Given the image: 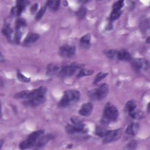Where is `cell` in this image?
Masks as SVG:
<instances>
[{
    "label": "cell",
    "mask_w": 150,
    "mask_h": 150,
    "mask_svg": "<svg viewBox=\"0 0 150 150\" xmlns=\"http://www.w3.org/2000/svg\"><path fill=\"white\" fill-rule=\"evenodd\" d=\"M80 99V93L77 90L69 89L66 90L58 103L60 108H66L78 102Z\"/></svg>",
    "instance_id": "6da1fadb"
},
{
    "label": "cell",
    "mask_w": 150,
    "mask_h": 150,
    "mask_svg": "<svg viewBox=\"0 0 150 150\" xmlns=\"http://www.w3.org/2000/svg\"><path fill=\"white\" fill-rule=\"evenodd\" d=\"M118 115L119 112L117 108L110 103H107L104 109L101 120V122L104 124H108L110 122H115L117 120Z\"/></svg>",
    "instance_id": "7a4b0ae2"
},
{
    "label": "cell",
    "mask_w": 150,
    "mask_h": 150,
    "mask_svg": "<svg viewBox=\"0 0 150 150\" xmlns=\"http://www.w3.org/2000/svg\"><path fill=\"white\" fill-rule=\"evenodd\" d=\"M44 131L39 129L29 134L23 141L19 144V148L21 149H26L33 148L35 146L39 138L43 135Z\"/></svg>",
    "instance_id": "3957f363"
},
{
    "label": "cell",
    "mask_w": 150,
    "mask_h": 150,
    "mask_svg": "<svg viewBox=\"0 0 150 150\" xmlns=\"http://www.w3.org/2000/svg\"><path fill=\"white\" fill-rule=\"evenodd\" d=\"M109 86L106 83L101 84L97 88L89 92L90 97L94 100H102L108 94Z\"/></svg>",
    "instance_id": "277c9868"
},
{
    "label": "cell",
    "mask_w": 150,
    "mask_h": 150,
    "mask_svg": "<svg viewBox=\"0 0 150 150\" xmlns=\"http://www.w3.org/2000/svg\"><path fill=\"white\" fill-rule=\"evenodd\" d=\"M82 66L77 63H73L69 65H66L63 66L61 69H60L59 72V75L62 78L68 77L73 76L77 70L81 69Z\"/></svg>",
    "instance_id": "5b68a950"
},
{
    "label": "cell",
    "mask_w": 150,
    "mask_h": 150,
    "mask_svg": "<svg viewBox=\"0 0 150 150\" xmlns=\"http://www.w3.org/2000/svg\"><path fill=\"white\" fill-rule=\"evenodd\" d=\"M122 133L121 128H118L114 130H110L108 133L103 138V142L104 144L110 143L120 139Z\"/></svg>",
    "instance_id": "8992f818"
},
{
    "label": "cell",
    "mask_w": 150,
    "mask_h": 150,
    "mask_svg": "<svg viewBox=\"0 0 150 150\" xmlns=\"http://www.w3.org/2000/svg\"><path fill=\"white\" fill-rule=\"evenodd\" d=\"M66 131L70 134H74L77 133H85L87 131V128L86 126L83 124H67L65 127Z\"/></svg>",
    "instance_id": "52a82bcc"
},
{
    "label": "cell",
    "mask_w": 150,
    "mask_h": 150,
    "mask_svg": "<svg viewBox=\"0 0 150 150\" xmlns=\"http://www.w3.org/2000/svg\"><path fill=\"white\" fill-rule=\"evenodd\" d=\"M76 48L73 45H64L60 47L59 53L60 56L64 58H70L76 54Z\"/></svg>",
    "instance_id": "ba28073f"
},
{
    "label": "cell",
    "mask_w": 150,
    "mask_h": 150,
    "mask_svg": "<svg viewBox=\"0 0 150 150\" xmlns=\"http://www.w3.org/2000/svg\"><path fill=\"white\" fill-rule=\"evenodd\" d=\"M131 64L132 69L137 72H139L142 70H146L149 66L148 62L146 60L141 58L132 59Z\"/></svg>",
    "instance_id": "9c48e42d"
},
{
    "label": "cell",
    "mask_w": 150,
    "mask_h": 150,
    "mask_svg": "<svg viewBox=\"0 0 150 150\" xmlns=\"http://www.w3.org/2000/svg\"><path fill=\"white\" fill-rule=\"evenodd\" d=\"M29 3V2L27 1H17L16 5L13 6L11 9V14L15 16H19Z\"/></svg>",
    "instance_id": "30bf717a"
},
{
    "label": "cell",
    "mask_w": 150,
    "mask_h": 150,
    "mask_svg": "<svg viewBox=\"0 0 150 150\" xmlns=\"http://www.w3.org/2000/svg\"><path fill=\"white\" fill-rule=\"evenodd\" d=\"M2 33L10 42H15V34L11 25L5 23L2 28Z\"/></svg>",
    "instance_id": "8fae6325"
},
{
    "label": "cell",
    "mask_w": 150,
    "mask_h": 150,
    "mask_svg": "<svg viewBox=\"0 0 150 150\" xmlns=\"http://www.w3.org/2000/svg\"><path fill=\"white\" fill-rule=\"evenodd\" d=\"M46 92L47 88L44 86H40L33 90H30L27 100L36 97H45Z\"/></svg>",
    "instance_id": "7c38bea8"
},
{
    "label": "cell",
    "mask_w": 150,
    "mask_h": 150,
    "mask_svg": "<svg viewBox=\"0 0 150 150\" xmlns=\"http://www.w3.org/2000/svg\"><path fill=\"white\" fill-rule=\"evenodd\" d=\"M45 101V97H36L31 99L26 100L23 104L26 107H35L43 104Z\"/></svg>",
    "instance_id": "4fadbf2b"
},
{
    "label": "cell",
    "mask_w": 150,
    "mask_h": 150,
    "mask_svg": "<svg viewBox=\"0 0 150 150\" xmlns=\"http://www.w3.org/2000/svg\"><path fill=\"white\" fill-rule=\"evenodd\" d=\"M53 136L52 134H47V135H42L38 141H37L35 145V148L39 149L44 146L46 144H47L50 140L53 139Z\"/></svg>",
    "instance_id": "5bb4252c"
},
{
    "label": "cell",
    "mask_w": 150,
    "mask_h": 150,
    "mask_svg": "<svg viewBox=\"0 0 150 150\" xmlns=\"http://www.w3.org/2000/svg\"><path fill=\"white\" fill-rule=\"evenodd\" d=\"M93 106L91 103H86L81 105L80 109L79 111V113L82 116L87 117L91 114L93 111Z\"/></svg>",
    "instance_id": "9a60e30c"
},
{
    "label": "cell",
    "mask_w": 150,
    "mask_h": 150,
    "mask_svg": "<svg viewBox=\"0 0 150 150\" xmlns=\"http://www.w3.org/2000/svg\"><path fill=\"white\" fill-rule=\"evenodd\" d=\"M40 36L39 34L35 33H29L25 37L23 43L25 46H29L35 43L39 40Z\"/></svg>",
    "instance_id": "2e32d148"
},
{
    "label": "cell",
    "mask_w": 150,
    "mask_h": 150,
    "mask_svg": "<svg viewBox=\"0 0 150 150\" xmlns=\"http://www.w3.org/2000/svg\"><path fill=\"white\" fill-rule=\"evenodd\" d=\"M117 60L131 62L132 60V56L131 54L127 50L122 49L118 51Z\"/></svg>",
    "instance_id": "e0dca14e"
},
{
    "label": "cell",
    "mask_w": 150,
    "mask_h": 150,
    "mask_svg": "<svg viewBox=\"0 0 150 150\" xmlns=\"http://www.w3.org/2000/svg\"><path fill=\"white\" fill-rule=\"evenodd\" d=\"M59 67L53 63H50L48 64L46 67V74L49 77H53L57 74H59Z\"/></svg>",
    "instance_id": "ac0fdd59"
},
{
    "label": "cell",
    "mask_w": 150,
    "mask_h": 150,
    "mask_svg": "<svg viewBox=\"0 0 150 150\" xmlns=\"http://www.w3.org/2000/svg\"><path fill=\"white\" fill-rule=\"evenodd\" d=\"M139 125L138 123H131L125 129V133L129 135L134 136L138 132Z\"/></svg>",
    "instance_id": "d6986e66"
},
{
    "label": "cell",
    "mask_w": 150,
    "mask_h": 150,
    "mask_svg": "<svg viewBox=\"0 0 150 150\" xmlns=\"http://www.w3.org/2000/svg\"><path fill=\"white\" fill-rule=\"evenodd\" d=\"M90 41H91V35L90 33H87L81 38L80 40V43L81 47L86 48L90 46Z\"/></svg>",
    "instance_id": "ffe728a7"
},
{
    "label": "cell",
    "mask_w": 150,
    "mask_h": 150,
    "mask_svg": "<svg viewBox=\"0 0 150 150\" xmlns=\"http://www.w3.org/2000/svg\"><path fill=\"white\" fill-rule=\"evenodd\" d=\"M128 114L132 118L135 120H140L143 118L144 117V112L141 110H137V108L135 109L134 111H131V112L128 113Z\"/></svg>",
    "instance_id": "44dd1931"
},
{
    "label": "cell",
    "mask_w": 150,
    "mask_h": 150,
    "mask_svg": "<svg viewBox=\"0 0 150 150\" xmlns=\"http://www.w3.org/2000/svg\"><path fill=\"white\" fill-rule=\"evenodd\" d=\"M60 1H47L46 3V5L52 11H56L60 6Z\"/></svg>",
    "instance_id": "7402d4cb"
},
{
    "label": "cell",
    "mask_w": 150,
    "mask_h": 150,
    "mask_svg": "<svg viewBox=\"0 0 150 150\" xmlns=\"http://www.w3.org/2000/svg\"><path fill=\"white\" fill-rule=\"evenodd\" d=\"M136 108H137V104L134 100H131L126 103L125 105V110L128 113L131 112V111H134Z\"/></svg>",
    "instance_id": "603a6c76"
},
{
    "label": "cell",
    "mask_w": 150,
    "mask_h": 150,
    "mask_svg": "<svg viewBox=\"0 0 150 150\" xmlns=\"http://www.w3.org/2000/svg\"><path fill=\"white\" fill-rule=\"evenodd\" d=\"M109 129L103 127H100V126H97L96 128V134L101 137V138H104L109 132Z\"/></svg>",
    "instance_id": "cb8c5ba5"
},
{
    "label": "cell",
    "mask_w": 150,
    "mask_h": 150,
    "mask_svg": "<svg viewBox=\"0 0 150 150\" xmlns=\"http://www.w3.org/2000/svg\"><path fill=\"white\" fill-rule=\"evenodd\" d=\"M94 73V71L93 70L90 69H87L85 68H81L80 69L78 74H77V77L80 78L84 76H90Z\"/></svg>",
    "instance_id": "d4e9b609"
},
{
    "label": "cell",
    "mask_w": 150,
    "mask_h": 150,
    "mask_svg": "<svg viewBox=\"0 0 150 150\" xmlns=\"http://www.w3.org/2000/svg\"><path fill=\"white\" fill-rule=\"evenodd\" d=\"M30 90H23L19 93H17L14 96V97L16 99H25L27 100Z\"/></svg>",
    "instance_id": "484cf974"
},
{
    "label": "cell",
    "mask_w": 150,
    "mask_h": 150,
    "mask_svg": "<svg viewBox=\"0 0 150 150\" xmlns=\"http://www.w3.org/2000/svg\"><path fill=\"white\" fill-rule=\"evenodd\" d=\"M122 13L121 10L119 9H112L110 16V21L111 22L114 21L115 20L118 19Z\"/></svg>",
    "instance_id": "4316f807"
},
{
    "label": "cell",
    "mask_w": 150,
    "mask_h": 150,
    "mask_svg": "<svg viewBox=\"0 0 150 150\" xmlns=\"http://www.w3.org/2000/svg\"><path fill=\"white\" fill-rule=\"evenodd\" d=\"M118 50L117 49H110L105 52V56L111 59H117V54Z\"/></svg>",
    "instance_id": "83f0119b"
},
{
    "label": "cell",
    "mask_w": 150,
    "mask_h": 150,
    "mask_svg": "<svg viewBox=\"0 0 150 150\" xmlns=\"http://www.w3.org/2000/svg\"><path fill=\"white\" fill-rule=\"evenodd\" d=\"M26 21L25 19L19 18L15 22V28H25L26 26Z\"/></svg>",
    "instance_id": "f1b7e54d"
},
{
    "label": "cell",
    "mask_w": 150,
    "mask_h": 150,
    "mask_svg": "<svg viewBox=\"0 0 150 150\" xmlns=\"http://www.w3.org/2000/svg\"><path fill=\"white\" fill-rule=\"evenodd\" d=\"M87 13V9L84 6H81L76 12V15L79 19H83Z\"/></svg>",
    "instance_id": "f546056e"
},
{
    "label": "cell",
    "mask_w": 150,
    "mask_h": 150,
    "mask_svg": "<svg viewBox=\"0 0 150 150\" xmlns=\"http://www.w3.org/2000/svg\"><path fill=\"white\" fill-rule=\"evenodd\" d=\"M107 75H108V73H103V72L98 73L96 75V77H95V79L94 80L93 83L94 84H97L100 81H101L103 79H104Z\"/></svg>",
    "instance_id": "4dcf8cb0"
},
{
    "label": "cell",
    "mask_w": 150,
    "mask_h": 150,
    "mask_svg": "<svg viewBox=\"0 0 150 150\" xmlns=\"http://www.w3.org/2000/svg\"><path fill=\"white\" fill-rule=\"evenodd\" d=\"M46 7L43 6L38 11V12L36 13V14L35 15L36 21H39L43 17V16L44 15V14L46 12Z\"/></svg>",
    "instance_id": "1f68e13d"
},
{
    "label": "cell",
    "mask_w": 150,
    "mask_h": 150,
    "mask_svg": "<svg viewBox=\"0 0 150 150\" xmlns=\"http://www.w3.org/2000/svg\"><path fill=\"white\" fill-rule=\"evenodd\" d=\"M17 77H18V80H19L22 82H23V83H28L30 81V78L26 77L22 73H21L19 71H18V72H17Z\"/></svg>",
    "instance_id": "d6a6232c"
},
{
    "label": "cell",
    "mask_w": 150,
    "mask_h": 150,
    "mask_svg": "<svg viewBox=\"0 0 150 150\" xmlns=\"http://www.w3.org/2000/svg\"><path fill=\"white\" fill-rule=\"evenodd\" d=\"M124 2L123 1H116L112 5V9H119V10H121V8L124 6Z\"/></svg>",
    "instance_id": "836d02e7"
},
{
    "label": "cell",
    "mask_w": 150,
    "mask_h": 150,
    "mask_svg": "<svg viewBox=\"0 0 150 150\" xmlns=\"http://www.w3.org/2000/svg\"><path fill=\"white\" fill-rule=\"evenodd\" d=\"M137 146V142L135 140H132L129 142L128 143V144L126 145V148L129 149H133L136 148Z\"/></svg>",
    "instance_id": "e575fe53"
},
{
    "label": "cell",
    "mask_w": 150,
    "mask_h": 150,
    "mask_svg": "<svg viewBox=\"0 0 150 150\" xmlns=\"http://www.w3.org/2000/svg\"><path fill=\"white\" fill-rule=\"evenodd\" d=\"M71 121L72 123L74 124H78L82 123L81 121H80V120L79 118H78L77 117H71Z\"/></svg>",
    "instance_id": "d590c367"
},
{
    "label": "cell",
    "mask_w": 150,
    "mask_h": 150,
    "mask_svg": "<svg viewBox=\"0 0 150 150\" xmlns=\"http://www.w3.org/2000/svg\"><path fill=\"white\" fill-rule=\"evenodd\" d=\"M38 4H33L31 6V8H30V12H31V13H35L38 10Z\"/></svg>",
    "instance_id": "8d00e7d4"
},
{
    "label": "cell",
    "mask_w": 150,
    "mask_h": 150,
    "mask_svg": "<svg viewBox=\"0 0 150 150\" xmlns=\"http://www.w3.org/2000/svg\"><path fill=\"white\" fill-rule=\"evenodd\" d=\"M1 62H5V60H4V59H3V56H2V53L1 54Z\"/></svg>",
    "instance_id": "74e56055"
},
{
    "label": "cell",
    "mask_w": 150,
    "mask_h": 150,
    "mask_svg": "<svg viewBox=\"0 0 150 150\" xmlns=\"http://www.w3.org/2000/svg\"><path fill=\"white\" fill-rule=\"evenodd\" d=\"M3 140L2 139H1V148L2 147V145H3Z\"/></svg>",
    "instance_id": "f35d334b"
},
{
    "label": "cell",
    "mask_w": 150,
    "mask_h": 150,
    "mask_svg": "<svg viewBox=\"0 0 150 150\" xmlns=\"http://www.w3.org/2000/svg\"><path fill=\"white\" fill-rule=\"evenodd\" d=\"M147 109H148V111L149 112V104H148V107H147Z\"/></svg>",
    "instance_id": "ab89813d"
}]
</instances>
